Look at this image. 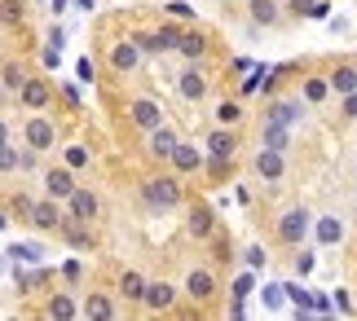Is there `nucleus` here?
<instances>
[{"label":"nucleus","mask_w":357,"mask_h":321,"mask_svg":"<svg viewBox=\"0 0 357 321\" xmlns=\"http://www.w3.org/2000/svg\"><path fill=\"white\" fill-rule=\"evenodd\" d=\"M22 146L36 150V155L53 150V146H58V123H53L45 110H31V115L22 119Z\"/></svg>","instance_id":"f257e3e1"},{"label":"nucleus","mask_w":357,"mask_h":321,"mask_svg":"<svg viewBox=\"0 0 357 321\" xmlns=\"http://www.w3.org/2000/svg\"><path fill=\"white\" fill-rule=\"evenodd\" d=\"M142 198L155 212H172L181 203V180L176 176H150V180H142Z\"/></svg>","instance_id":"f03ea898"},{"label":"nucleus","mask_w":357,"mask_h":321,"mask_svg":"<svg viewBox=\"0 0 357 321\" xmlns=\"http://www.w3.org/2000/svg\"><path fill=\"white\" fill-rule=\"evenodd\" d=\"M102 212V203H98V194L84 189V185H75L71 194H66V220H79V225H93Z\"/></svg>","instance_id":"7ed1b4c3"},{"label":"nucleus","mask_w":357,"mask_h":321,"mask_svg":"<svg viewBox=\"0 0 357 321\" xmlns=\"http://www.w3.org/2000/svg\"><path fill=\"white\" fill-rule=\"evenodd\" d=\"M18 97V106L22 110H49V102H53V84L49 79H40V75H26L22 79V88L13 93Z\"/></svg>","instance_id":"20e7f679"},{"label":"nucleus","mask_w":357,"mask_h":321,"mask_svg":"<svg viewBox=\"0 0 357 321\" xmlns=\"http://www.w3.org/2000/svg\"><path fill=\"white\" fill-rule=\"evenodd\" d=\"M309 225H313V216L305 212V207H291L282 220H278V242H287V246H300L309 238Z\"/></svg>","instance_id":"39448f33"},{"label":"nucleus","mask_w":357,"mask_h":321,"mask_svg":"<svg viewBox=\"0 0 357 321\" xmlns=\"http://www.w3.org/2000/svg\"><path fill=\"white\" fill-rule=\"evenodd\" d=\"M252 167H256V176L265 180V185H278V180L287 176V159H282V150H269V146H260V150H256Z\"/></svg>","instance_id":"423d86ee"},{"label":"nucleus","mask_w":357,"mask_h":321,"mask_svg":"<svg viewBox=\"0 0 357 321\" xmlns=\"http://www.w3.org/2000/svg\"><path fill=\"white\" fill-rule=\"evenodd\" d=\"M62 220H66V212H62L58 203H53V198H40V203H31V216H26V225L40 229V233H58Z\"/></svg>","instance_id":"0eeeda50"},{"label":"nucleus","mask_w":357,"mask_h":321,"mask_svg":"<svg viewBox=\"0 0 357 321\" xmlns=\"http://www.w3.org/2000/svg\"><path fill=\"white\" fill-rule=\"evenodd\" d=\"M176 40H181L176 26H159V31H137L132 45L142 53H176Z\"/></svg>","instance_id":"6e6552de"},{"label":"nucleus","mask_w":357,"mask_h":321,"mask_svg":"<svg viewBox=\"0 0 357 321\" xmlns=\"http://www.w3.org/2000/svg\"><path fill=\"white\" fill-rule=\"evenodd\" d=\"M128 119H132V128L150 132V128L163 123V106L155 102V97H132V102H128Z\"/></svg>","instance_id":"1a4fd4ad"},{"label":"nucleus","mask_w":357,"mask_h":321,"mask_svg":"<svg viewBox=\"0 0 357 321\" xmlns=\"http://www.w3.org/2000/svg\"><path fill=\"white\" fill-rule=\"evenodd\" d=\"M75 185H79V180H75V172L66 163H58V167L45 172V198H53V203H66V194H71Z\"/></svg>","instance_id":"9d476101"},{"label":"nucleus","mask_w":357,"mask_h":321,"mask_svg":"<svg viewBox=\"0 0 357 321\" xmlns=\"http://www.w3.org/2000/svg\"><path fill=\"white\" fill-rule=\"evenodd\" d=\"M300 115H305V102H300V97H278V102H269L265 123H282V128H296Z\"/></svg>","instance_id":"9b49d317"},{"label":"nucleus","mask_w":357,"mask_h":321,"mask_svg":"<svg viewBox=\"0 0 357 321\" xmlns=\"http://www.w3.org/2000/svg\"><path fill=\"white\" fill-rule=\"evenodd\" d=\"M176 304V286L172 282H146V290H142V308L146 313H168Z\"/></svg>","instance_id":"f8f14e48"},{"label":"nucleus","mask_w":357,"mask_h":321,"mask_svg":"<svg viewBox=\"0 0 357 321\" xmlns=\"http://www.w3.org/2000/svg\"><path fill=\"white\" fill-rule=\"evenodd\" d=\"M176 97H181V102H203V97H208V79H203L199 66H185V71L176 75Z\"/></svg>","instance_id":"ddd939ff"},{"label":"nucleus","mask_w":357,"mask_h":321,"mask_svg":"<svg viewBox=\"0 0 357 321\" xmlns=\"http://www.w3.org/2000/svg\"><path fill=\"white\" fill-rule=\"evenodd\" d=\"M142 58H146V53L132 45V36H128V40H119V45L111 49V66H115L119 75H132L137 66H142Z\"/></svg>","instance_id":"4468645a"},{"label":"nucleus","mask_w":357,"mask_h":321,"mask_svg":"<svg viewBox=\"0 0 357 321\" xmlns=\"http://www.w3.org/2000/svg\"><path fill=\"white\" fill-rule=\"evenodd\" d=\"M168 163L176 167V172H199V167H203V150L199 146H190V141H176L172 146V155H168Z\"/></svg>","instance_id":"2eb2a0df"},{"label":"nucleus","mask_w":357,"mask_h":321,"mask_svg":"<svg viewBox=\"0 0 357 321\" xmlns=\"http://www.w3.org/2000/svg\"><path fill=\"white\" fill-rule=\"evenodd\" d=\"M208 155H212V159H234V155H238V132L216 123V132L208 136Z\"/></svg>","instance_id":"dca6fc26"},{"label":"nucleus","mask_w":357,"mask_h":321,"mask_svg":"<svg viewBox=\"0 0 357 321\" xmlns=\"http://www.w3.org/2000/svg\"><path fill=\"white\" fill-rule=\"evenodd\" d=\"M185 295L195 299V304H208V299L216 295V277H212L208 269H195V273L185 277Z\"/></svg>","instance_id":"f3484780"},{"label":"nucleus","mask_w":357,"mask_h":321,"mask_svg":"<svg viewBox=\"0 0 357 321\" xmlns=\"http://www.w3.org/2000/svg\"><path fill=\"white\" fill-rule=\"evenodd\" d=\"M79 317H89V321H111L115 317V304L102 295V290H89V299L79 304Z\"/></svg>","instance_id":"a211bd4d"},{"label":"nucleus","mask_w":357,"mask_h":321,"mask_svg":"<svg viewBox=\"0 0 357 321\" xmlns=\"http://www.w3.org/2000/svg\"><path fill=\"white\" fill-rule=\"evenodd\" d=\"M185 229L195 233V238H216V216H212V207H190Z\"/></svg>","instance_id":"6ab92c4d"},{"label":"nucleus","mask_w":357,"mask_h":321,"mask_svg":"<svg viewBox=\"0 0 357 321\" xmlns=\"http://www.w3.org/2000/svg\"><path fill=\"white\" fill-rule=\"evenodd\" d=\"M45 317H53V321H71V317H79V304L66 295V290H53L49 304H45Z\"/></svg>","instance_id":"aec40b11"},{"label":"nucleus","mask_w":357,"mask_h":321,"mask_svg":"<svg viewBox=\"0 0 357 321\" xmlns=\"http://www.w3.org/2000/svg\"><path fill=\"white\" fill-rule=\"evenodd\" d=\"M309 229H313V238H318L322 246H335L340 238H344V220H335V216H318Z\"/></svg>","instance_id":"412c9836"},{"label":"nucleus","mask_w":357,"mask_h":321,"mask_svg":"<svg viewBox=\"0 0 357 321\" xmlns=\"http://www.w3.org/2000/svg\"><path fill=\"white\" fill-rule=\"evenodd\" d=\"M247 13H252L256 26H278L282 22V5H278V0H252Z\"/></svg>","instance_id":"4be33fe9"},{"label":"nucleus","mask_w":357,"mask_h":321,"mask_svg":"<svg viewBox=\"0 0 357 321\" xmlns=\"http://www.w3.org/2000/svg\"><path fill=\"white\" fill-rule=\"evenodd\" d=\"M176 141H181V136H176L172 128H163V123H159V128H150V159H168Z\"/></svg>","instance_id":"5701e85b"},{"label":"nucleus","mask_w":357,"mask_h":321,"mask_svg":"<svg viewBox=\"0 0 357 321\" xmlns=\"http://www.w3.org/2000/svg\"><path fill=\"white\" fill-rule=\"evenodd\" d=\"M176 53H181L185 62H199L203 53H208V36H203V31H185L181 40H176Z\"/></svg>","instance_id":"b1692460"},{"label":"nucleus","mask_w":357,"mask_h":321,"mask_svg":"<svg viewBox=\"0 0 357 321\" xmlns=\"http://www.w3.org/2000/svg\"><path fill=\"white\" fill-rule=\"evenodd\" d=\"M326 97H331V84H326V75H309V79H305V93H300V102H305V106H322Z\"/></svg>","instance_id":"393cba45"},{"label":"nucleus","mask_w":357,"mask_h":321,"mask_svg":"<svg viewBox=\"0 0 357 321\" xmlns=\"http://www.w3.org/2000/svg\"><path fill=\"white\" fill-rule=\"evenodd\" d=\"M326 84H331V93H340V97L353 93L357 88V66H335V71L326 75Z\"/></svg>","instance_id":"a878e982"},{"label":"nucleus","mask_w":357,"mask_h":321,"mask_svg":"<svg viewBox=\"0 0 357 321\" xmlns=\"http://www.w3.org/2000/svg\"><path fill=\"white\" fill-rule=\"evenodd\" d=\"M260 146L287 150V146H291V128H282V123H265V132H260Z\"/></svg>","instance_id":"bb28decb"},{"label":"nucleus","mask_w":357,"mask_h":321,"mask_svg":"<svg viewBox=\"0 0 357 321\" xmlns=\"http://www.w3.org/2000/svg\"><path fill=\"white\" fill-rule=\"evenodd\" d=\"M22 79H26V66L22 62H5V66H0V88H5V93H18Z\"/></svg>","instance_id":"cd10ccee"},{"label":"nucleus","mask_w":357,"mask_h":321,"mask_svg":"<svg viewBox=\"0 0 357 321\" xmlns=\"http://www.w3.org/2000/svg\"><path fill=\"white\" fill-rule=\"evenodd\" d=\"M142 290H146V277H142V273H132V269H128V273L119 277V295H123V299L142 304Z\"/></svg>","instance_id":"c85d7f7f"},{"label":"nucleus","mask_w":357,"mask_h":321,"mask_svg":"<svg viewBox=\"0 0 357 321\" xmlns=\"http://www.w3.org/2000/svg\"><path fill=\"white\" fill-rule=\"evenodd\" d=\"M62 163L71 167V172H84V167L93 163V155H89V146H79V141H75V146H66V150H62Z\"/></svg>","instance_id":"c756f323"},{"label":"nucleus","mask_w":357,"mask_h":321,"mask_svg":"<svg viewBox=\"0 0 357 321\" xmlns=\"http://www.w3.org/2000/svg\"><path fill=\"white\" fill-rule=\"evenodd\" d=\"M0 22H5V26H22L26 22V5H22V0H0Z\"/></svg>","instance_id":"7c9ffc66"},{"label":"nucleus","mask_w":357,"mask_h":321,"mask_svg":"<svg viewBox=\"0 0 357 321\" xmlns=\"http://www.w3.org/2000/svg\"><path fill=\"white\" fill-rule=\"evenodd\" d=\"M282 295H287V299L296 304V313H300V317L309 313V299H313V295H309V290L300 286V282H282Z\"/></svg>","instance_id":"2f4dec72"},{"label":"nucleus","mask_w":357,"mask_h":321,"mask_svg":"<svg viewBox=\"0 0 357 321\" xmlns=\"http://www.w3.org/2000/svg\"><path fill=\"white\" fill-rule=\"evenodd\" d=\"M13 172H18V146L0 141V176H13Z\"/></svg>","instance_id":"473e14b6"},{"label":"nucleus","mask_w":357,"mask_h":321,"mask_svg":"<svg viewBox=\"0 0 357 321\" xmlns=\"http://www.w3.org/2000/svg\"><path fill=\"white\" fill-rule=\"evenodd\" d=\"M238 119H243V106L238 102H221V106H216V123H221V128H234Z\"/></svg>","instance_id":"72a5a7b5"},{"label":"nucleus","mask_w":357,"mask_h":321,"mask_svg":"<svg viewBox=\"0 0 357 321\" xmlns=\"http://www.w3.org/2000/svg\"><path fill=\"white\" fill-rule=\"evenodd\" d=\"M260 299H265V308H269V313H278L282 304H287V295H282V282H269L265 290H260Z\"/></svg>","instance_id":"f704fd0d"},{"label":"nucleus","mask_w":357,"mask_h":321,"mask_svg":"<svg viewBox=\"0 0 357 321\" xmlns=\"http://www.w3.org/2000/svg\"><path fill=\"white\" fill-rule=\"evenodd\" d=\"M31 203L36 198H26V194H13V198H9V220H26V216H31Z\"/></svg>","instance_id":"c9c22d12"},{"label":"nucleus","mask_w":357,"mask_h":321,"mask_svg":"<svg viewBox=\"0 0 357 321\" xmlns=\"http://www.w3.org/2000/svg\"><path fill=\"white\" fill-rule=\"evenodd\" d=\"M9 256L18 260V264H36L40 256H45V251H40V246H31V242H18V246H9Z\"/></svg>","instance_id":"e433bc0d"},{"label":"nucleus","mask_w":357,"mask_h":321,"mask_svg":"<svg viewBox=\"0 0 357 321\" xmlns=\"http://www.w3.org/2000/svg\"><path fill=\"white\" fill-rule=\"evenodd\" d=\"M40 282H49V269H36V273H18V286H22V295L31 286H40Z\"/></svg>","instance_id":"4c0bfd02"},{"label":"nucleus","mask_w":357,"mask_h":321,"mask_svg":"<svg viewBox=\"0 0 357 321\" xmlns=\"http://www.w3.org/2000/svg\"><path fill=\"white\" fill-rule=\"evenodd\" d=\"M252 290H256V277H252V273H238V277H234V299H247Z\"/></svg>","instance_id":"58836bf2"},{"label":"nucleus","mask_w":357,"mask_h":321,"mask_svg":"<svg viewBox=\"0 0 357 321\" xmlns=\"http://www.w3.org/2000/svg\"><path fill=\"white\" fill-rule=\"evenodd\" d=\"M287 13H291V18H309V9H313V0H287L282 5Z\"/></svg>","instance_id":"ea45409f"},{"label":"nucleus","mask_w":357,"mask_h":321,"mask_svg":"<svg viewBox=\"0 0 357 321\" xmlns=\"http://www.w3.org/2000/svg\"><path fill=\"white\" fill-rule=\"evenodd\" d=\"M243 260H247V269H265V251H260V246H247Z\"/></svg>","instance_id":"a19ab883"},{"label":"nucleus","mask_w":357,"mask_h":321,"mask_svg":"<svg viewBox=\"0 0 357 321\" xmlns=\"http://www.w3.org/2000/svg\"><path fill=\"white\" fill-rule=\"evenodd\" d=\"M331 308H335V313H353V299H349V290H335V295H331Z\"/></svg>","instance_id":"79ce46f5"},{"label":"nucleus","mask_w":357,"mask_h":321,"mask_svg":"<svg viewBox=\"0 0 357 321\" xmlns=\"http://www.w3.org/2000/svg\"><path fill=\"white\" fill-rule=\"evenodd\" d=\"M309 18H331V0H313V9H309Z\"/></svg>","instance_id":"37998d69"},{"label":"nucleus","mask_w":357,"mask_h":321,"mask_svg":"<svg viewBox=\"0 0 357 321\" xmlns=\"http://www.w3.org/2000/svg\"><path fill=\"white\" fill-rule=\"evenodd\" d=\"M313 264H318V260H313L309 251H305V256H296V273H300V277H309V273H313Z\"/></svg>","instance_id":"c03bdc74"},{"label":"nucleus","mask_w":357,"mask_h":321,"mask_svg":"<svg viewBox=\"0 0 357 321\" xmlns=\"http://www.w3.org/2000/svg\"><path fill=\"white\" fill-rule=\"evenodd\" d=\"M75 75L84 79V84H93V62H89V58H79V62H75Z\"/></svg>","instance_id":"a18cd8bd"},{"label":"nucleus","mask_w":357,"mask_h":321,"mask_svg":"<svg viewBox=\"0 0 357 321\" xmlns=\"http://www.w3.org/2000/svg\"><path fill=\"white\" fill-rule=\"evenodd\" d=\"M168 13H172V18H190V13H195V9H190L185 0H172V5H168Z\"/></svg>","instance_id":"49530a36"},{"label":"nucleus","mask_w":357,"mask_h":321,"mask_svg":"<svg viewBox=\"0 0 357 321\" xmlns=\"http://www.w3.org/2000/svg\"><path fill=\"white\" fill-rule=\"evenodd\" d=\"M79 273H84V269H79L75 260H71V264H62V277H66V282H79Z\"/></svg>","instance_id":"de8ad7c7"},{"label":"nucleus","mask_w":357,"mask_h":321,"mask_svg":"<svg viewBox=\"0 0 357 321\" xmlns=\"http://www.w3.org/2000/svg\"><path fill=\"white\" fill-rule=\"evenodd\" d=\"M344 115H349V119H357V88H353V93H344Z\"/></svg>","instance_id":"09e8293b"},{"label":"nucleus","mask_w":357,"mask_h":321,"mask_svg":"<svg viewBox=\"0 0 357 321\" xmlns=\"http://www.w3.org/2000/svg\"><path fill=\"white\" fill-rule=\"evenodd\" d=\"M62 40H66L62 26H53V31H49V49H62Z\"/></svg>","instance_id":"8fccbe9b"},{"label":"nucleus","mask_w":357,"mask_h":321,"mask_svg":"<svg viewBox=\"0 0 357 321\" xmlns=\"http://www.w3.org/2000/svg\"><path fill=\"white\" fill-rule=\"evenodd\" d=\"M58 58H62V49H45V66H49V71L58 66Z\"/></svg>","instance_id":"3c124183"},{"label":"nucleus","mask_w":357,"mask_h":321,"mask_svg":"<svg viewBox=\"0 0 357 321\" xmlns=\"http://www.w3.org/2000/svg\"><path fill=\"white\" fill-rule=\"evenodd\" d=\"M0 141H13V136H9V119H5V115H0Z\"/></svg>","instance_id":"603ef678"},{"label":"nucleus","mask_w":357,"mask_h":321,"mask_svg":"<svg viewBox=\"0 0 357 321\" xmlns=\"http://www.w3.org/2000/svg\"><path fill=\"white\" fill-rule=\"evenodd\" d=\"M9 225V212H5V207H0V229H5Z\"/></svg>","instance_id":"864d4df0"},{"label":"nucleus","mask_w":357,"mask_h":321,"mask_svg":"<svg viewBox=\"0 0 357 321\" xmlns=\"http://www.w3.org/2000/svg\"><path fill=\"white\" fill-rule=\"evenodd\" d=\"M0 106H5V88H0Z\"/></svg>","instance_id":"5fc2aeb1"},{"label":"nucleus","mask_w":357,"mask_h":321,"mask_svg":"<svg viewBox=\"0 0 357 321\" xmlns=\"http://www.w3.org/2000/svg\"><path fill=\"white\" fill-rule=\"evenodd\" d=\"M353 172H357V163H353Z\"/></svg>","instance_id":"6e6d98bb"}]
</instances>
